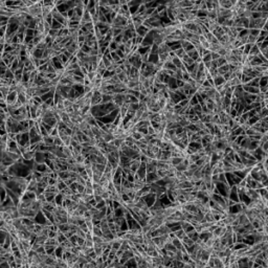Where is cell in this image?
<instances>
[{
    "label": "cell",
    "mask_w": 268,
    "mask_h": 268,
    "mask_svg": "<svg viewBox=\"0 0 268 268\" xmlns=\"http://www.w3.org/2000/svg\"><path fill=\"white\" fill-rule=\"evenodd\" d=\"M102 100H103V94L101 93L99 90H94L92 97H91V107L97 106L102 104Z\"/></svg>",
    "instance_id": "1"
},
{
    "label": "cell",
    "mask_w": 268,
    "mask_h": 268,
    "mask_svg": "<svg viewBox=\"0 0 268 268\" xmlns=\"http://www.w3.org/2000/svg\"><path fill=\"white\" fill-rule=\"evenodd\" d=\"M17 100H18V92H17L16 90H13L9 93V95H7L5 101H7V105H13V104L16 103Z\"/></svg>",
    "instance_id": "2"
},
{
    "label": "cell",
    "mask_w": 268,
    "mask_h": 268,
    "mask_svg": "<svg viewBox=\"0 0 268 268\" xmlns=\"http://www.w3.org/2000/svg\"><path fill=\"white\" fill-rule=\"evenodd\" d=\"M46 159H47V158H46L45 152H40V151L36 152L35 161L37 162V163H45Z\"/></svg>",
    "instance_id": "3"
},
{
    "label": "cell",
    "mask_w": 268,
    "mask_h": 268,
    "mask_svg": "<svg viewBox=\"0 0 268 268\" xmlns=\"http://www.w3.org/2000/svg\"><path fill=\"white\" fill-rule=\"evenodd\" d=\"M152 32L151 29H149L148 27H146L145 25H142L139 26L138 28L136 29V32H137V36H140V37H144L145 38L146 36L148 35L149 32Z\"/></svg>",
    "instance_id": "4"
},
{
    "label": "cell",
    "mask_w": 268,
    "mask_h": 268,
    "mask_svg": "<svg viewBox=\"0 0 268 268\" xmlns=\"http://www.w3.org/2000/svg\"><path fill=\"white\" fill-rule=\"evenodd\" d=\"M217 69H218V73L221 74V75H224L225 73H227L228 71H230L233 69V66L229 64H225V65H223V66H221V67H218Z\"/></svg>",
    "instance_id": "5"
},
{
    "label": "cell",
    "mask_w": 268,
    "mask_h": 268,
    "mask_svg": "<svg viewBox=\"0 0 268 268\" xmlns=\"http://www.w3.org/2000/svg\"><path fill=\"white\" fill-rule=\"evenodd\" d=\"M213 80H214V86H215V87H218V86L224 84V83L226 82L225 79H224V77L221 75V74H218V75H216V77H214Z\"/></svg>",
    "instance_id": "6"
},
{
    "label": "cell",
    "mask_w": 268,
    "mask_h": 268,
    "mask_svg": "<svg viewBox=\"0 0 268 268\" xmlns=\"http://www.w3.org/2000/svg\"><path fill=\"white\" fill-rule=\"evenodd\" d=\"M35 155H36V151H34V150H28V151H26L25 153H23L22 157L25 159V160H32V159H35Z\"/></svg>",
    "instance_id": "7"
},
{
    "label": "cell",
    "mask_w": 268,
    "mask_h": 268,
    "mask_svg": "<svg viewBox=\"0 0 268 268\" xmlns=\"http://www.w3.org/2000/svg\"><path fill=\"white\" fill-rule=\"evenodd\" d=\"M43 142H44L46 146H48V147H50V146H55V144H54V137L50 136V135L44 136V137H43Z\"/></svg>",
    "instance_id": "8"
},
{
    "label": "cell",
    "mask_w": 268,
    "mask_h": 268,
    "mask_svg": "<svg viewBox=\"0 0 268 268\" xmlns=\"http://www.w3.org/2000/svg\"><path fill=\"white\" fill-rule=\"evenodd\" d=\"M172 63L176 66V68H179L180 69L182 66H183V62H182V60L181 59H179L178 57H175V58L172 59Z\"/></svg>",
    "instance_id": "9"
},
{
    "label": "cell",
    "mask_w": 268,
    "mask_h": 268,
    "mask_svg": "<svg viewBox=\"0 0 268 268\" xmlns=\"http://www.w3.org/2000/svg\"><path fill=\"white\" fill-rule=\"evenodd\" d=\"M175 55H176V57H178L179 59H181V60H182L184 56L187 55V52H185V50H184L182 47H180V48H178V49H176V50H175Z\"/></svg>",
    "instance_id": "10"
},
{
    "label": "cell",
    "mask_w": 268,
    "mask_h": 268,
    "mask_svg": "<svg viewBox=\"0 0 268 268\" xmlns=\"http://www.w3.org/2000/svg\"><path fill=\"white\" fill-rule=\"evenodd\" d=\"M131 137H132L134 140L138 142V140H142V137H144V135H142V133H139L138 131H134V132L131 134Z\"/></svg>",
    "instance_id": "11"
},
{
    "label": "cell",
    "mask_w": 268,
    "mask_h": 268,
    "mask_svg": "<svg viewBox=\"0 0 268 268\" xmlns=\"http://www.w3.org/2000/svg\"><path fill=\"white\" fill-rule=\"evenodd\" d=\"M108 48H109L110 52H116L117 49H118V44H117L116 42H114V41H111V42L109 43Z\"/></svg>",
    "instance_id": "12"
},
{
    "label": "cell",
    "mask_w": 268,
    "mask_h": 268,
    "mask_svg": "<svg viewBox=\"0 0 268 268\" xmlns=\"http://www.w3.org/2000/svg\"><path fill=\"white\" fill-rule=\"evenodd\" d=\"M62 27H63V25H62L61 23L58 22L56 19L52 20V29H61Z\"/></svg>",
    "instance_id": "13"
},
{
    "label": "cell",
    "mask_w": 268,
    "mask_h": 268,
    "mask_svg": "<svg viewBox=\"0 0 268 268\" xmlns=\"http://www.w3.org/2000/svg\"><path fill=\"white\" fill-rule=\"evenodd\" d=\"M54 144H55V146H57V147H62V146H64V144H63V140L61 139V137H60V136L54 137Z\"/></svg>",
    "instance_id": "14"
},
{
    "label": "cell",
    "mask_w": 268,
    "mask_h": 268,
    "mask_svg": "<svg viewBox=\"0 0 268 268\" xmlns=\"http://www.w3.org/2000/svg\"><path fill=\"white\" fill-rule=\"evenodd\" d=\"M74 16H75V9H68L67 10L68 19H73Z\"/></svg>",
    "instance_id": "15"
},
{
    "label": "cell",
    "mask_w": 268,
    "mask_h": 268,
    "mask_svg": "<svg viewBox=\"0 0 268 268\" xmlns=\"http://www.w3.org/2000/svg\"><path fill=\"white\" fill-rule=\"evenodd\" d=\"M136 131H138L139 133H142V135L145 136L148 134V127H140V128H138Z\"/></svg>",
    "instance_id": "16"
},
{
    "label": "cell",
    "mask_w": 268,
    "mask_h": 268,
    "mask_svg": "<svg viewBox=\"0 0 268 268\" xmlns=\"http://www.w3.org/2000/svg\"><path fill=\"white\" fill-rule=\"evenodd\" d=\"M7 25H4L0 27V37H1V38L5 37V34H7Z\"/></svg>",
    "instance_id": "17"
},
{
    "label": "cell",
    "mask_w": 268,
    "mask_h": 268,
    "mask_svg": "<svg viewBox=\"0 0 268 268\" xmlns=\"http://www.w3.org/2000/svg\"><path fill=\"white\" fill-rule=\"evenodd\" d=\"M148 134H149V135H152V136L155 135V134H156V130L154 129V127L151 126V125L148 127Z\"/></svg>",
    "instance_id": "18"
},
{
    "label": "cell",
    "mask_w": 268,
    "mask_h": 268,
    "mask_svg": "<svg viewBox=\"0 0 268 268\" xmlns=\"http://www.w3.org/2000/svg\"><path fill=\"white\" fill-rule=\"evenodd\" d=\"M210 56H212V61H217L220 58V55L218 52H210Z\"/></svg>",
    "instance_id": "19"
},
{
    "label": "cell",
    "mask_w": 268,
    "mask_h": 268,
    "mask_svg": "<svg viewBox=\"0 0 268 268\" xmlns=\"http://www.w3.org/2000/svg\"><path fill=\"white\" fill-rule=\"evenodd\" d=\"M4 52V45L0 43V54H3Z\"/></svg>",
    "instance_id": "20"
},
{
    "label": "cell",
    "mask_w": 268,
    "mask_h": 268,
    "mask_svg": "<svg viewBox=\"0 0 268 268\" xmlns=\"http://www.w3.org/2000/svg\"><path fill=\"white\" fill-rule=\"evenodd\" d=\"M0 113H4V111H3L2 109H1V108H0Z\"/></svg>",
    "instance_id": "21"
}]
</instances>
